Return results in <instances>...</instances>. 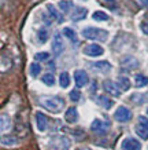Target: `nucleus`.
<instances>
[{
  "instance_id": "18",
  "label": "nucleus",
  "mask_w": 148,
  "mask_h": 150,
  "mask_svg": "<svg viewBox=\"0 0 148 150\" xmlns=\"http://www.w3.org/2000/svg\"><path fill=\"white\" fill-rule=\"evenodd\" d=\"M47 8H48V11H49V15L52 17L54 19H56L59 23H62L63 22V15H60V14L58 13V10L55 8V6L54 4H47Z\"/></svg>"
},
{
  "instance_id": "20",
  "label": "nucleus",
  "mask_w": 148,
  "mask_h": 150,
  "mask_svg": "<svg viewBox=\"0 0 148 150\" xmlns=\"http://www.w3.org/2000/svg\"><path fill=\"white\" fill-rule=\"evenodd\" d=\"M59 84H60L62 88H67L70 86V76H69L67 72L60 73V76H59Z\"/></svg>"
},
{
  "instance_id": "32",
  "label": "nucleus",
  "mask_w": 148,
  "mask_h": 150,
  "mask_svg": "<svg viewBox=\"0 0 148 150\" xmlns=\"http://www.w3.org/2000/svg\"><path fill=\"white\" fill-rule=\"evenodd\" d=\"M139 123L143 124V125H145V127H148V118L144 117V116H140V117H139Z\"/></svg>"
},
{
  "instance_id": "15",
  "label": "nucleus",
  "mask_w": 148,
  "mask_h": 150,
  "mask_svg": "<svg viewBox=\"0 0 148 150\" xmlns=\"http://www.w3.org/2000/svg\"><path fill=\"white\" fill-rule=\"evenodd\" d=\"M92 66H93V69H96V70H99V72H102V73H108L111 70V64L107 62V61L95 62V64H92Z\"/></svg>"
},
{
  "instance_id": "29",
  "label": "nucleus",
  "mask_w": 148,
  "mask_h": 150,
  "mask_svg": "<svg viewBox=\"0 0 148 150\" xmlns=\"http://www.w3.org/2000/svg\"><path fill=\"white\" fill-rule=\"evenodd\" d=\"M81 98V92L78 91V90H73L72 92H70V99L73 100V102H78Z\"/></svg>"
},
{
  "instance_id": "7",
  "label": "nucleus",
  "mask_w": 148,
  "mask_h": 150,
  "mask_svg": "<svg viewBox=\"0 0 148 150\" xmlns=\"http://www.w3.org/2000/svg\"><path fill=\"white\" fill-rule=\"evenodd\" d=\"M103 47L99 46V44H95V43L84 47V54L88 55V57H100V55H103Z\"/></svg>"
},
{
  "instance_id": "23",
  "label": "nucleus",
  "mask_w": 148,
  "mask_h": 150,
  "mask_svg": "<svg viewBox=\"0 0 148 150\" xmlns=\"http://www.w3.org/2000/svg\"><path fill=\"white\" fill-rule=\"evenodd\" d=\"M63 35L67 37L69 40H72V41H74V43H77L78 41V37H77V33L73 30V29H70V28H65L63 29Z\"/></svg>"
},
{
  "instance_id": "6",
  "label": "nucleus",
  "mask_w": 148,
  "mask_h": 150,
  "mask_svg": "<svg viewBox=\"0 0 148 150\" xmlns=\"http://www.w3.org/2000/svg\"><path fill=\"white\" fill-rule=\"evenodd\" d=\"M52 51H54V54L56 57L60 55L65 51V43H63L62 36L59 33H55L54 35V39H52Z\"/></svg>"
},
{
  "instance_id": "10",
  "label": "nucleus",
  "mask_w": 148,
  "mask_h": 150,
  "mask_svg": "<svg viewBox=\"0 0 148 150\" xmlns=\"http://www.w3.org/2000/svg\"><path fill=\"white\" fill-rule=\"evenodd\" d=\"M121 66L123 69L133 70V69L139 68V61H137L135 57H123V58L121 59Z\"/></svg>"
},
{
  "instance_id": "5",
  "label": "nucleus",
  "mask_w": 148,
  "mask_h": 150,
  "mask_svg": "<svg viewBox=\"0 0 148 150\" xmlns=\"http://www.w3.org/2000/svg\"><path fill=\"white\" fill-rule=\"evenodd\" d=\"M74 81H76V86L78 88H82V87H85L88 83H89V76H88V73L85 70H76L74 72Z\"/></svg>"
},
{
  "instance_id": "3",
  "label": "nucleus",
  "mask_w": 148,
  "mask_h": 150,
  "mask_svg": "<svg viewBox=\"0 0 148 150\" xmlns=\"http://www.w3.org/2000/svg\"><path fill=\"white\" fill-rule=\"evenodd\" d=\"M114 118L119 123H128L132 120V112L125 106H119L117 108V112L114 113Z\"/></svg>"
},
{
  "instance_id": "25",
  "label": "nucleus",
  "mask_w": 148,
  "mask_h": 150,
  "mask_svg": "<svg viewBox=\"0 0 148 150\" xmlns=\"http://www.w3.org/2000/svg\"><path fill=\"white\" fill-rule=\"evenodd\" d=\"M148 84V77L144 76V74H137L136 76V87L137 88H141V87H145Z\"/></svg>"
},
{
  "instance_id": "19",
  "label": "nucleus",
  "mask_w": 148,
  "mask_h": 150,
  "mask_svg": "<svg viewBox=\"0 0 148 150\" xmlns=\"http://www.w3.org/2000/svg\"><path fill=\"white\" fill-rule=\"evenodd\" d=\"M118 86L121 88V91H128L130 88V80L126 76H119L118 77Z\"/></svg>"
},
{
  "instance_id": "8",
  "label": "nucleus",
  "mask_w": 148,
  "mask_h": 150,
  "mask_svg": "<svg viewBox=\"0 0 148 150\" xmlns=\"http://www.w3.org/2000/svg\"><path fill=\"white\" fill-rule=\"evenodd\" d=\"M103 87H104V90H106V92H108L110 95L117 96V98L121 95V88H119V86H118L117 83H114L112 80H106V81L103 83Z\"/></svg>"
},
{
  "instance_id": "36",
  "label": "nucleus",
  "mask_w": 148,
  "mask_h": 150,
  "mask_svg": "<svg viewBox=\"0 0 148 150\" xmlns=\"http://www.w3.org/2000/svg\"><path fill=\"white\" fill-rule=\"evenodd\" d=\"M108 1H114V0H108Z\"/></svg>"
},
{
  "instance_id": "35",
  "label": "nucleus",
  "mask_w": 148,
  "mask_h": 150,
  "mask_svg": "<svg viewBox=\"0 0 148 150\" xmlns=\"http://www.w3.org/2000/svg\"><path fill=\"white\" fill-rule=\"evenodd\" d=\"M80 150H90V149H88V147H84V149H80Z\"/></svg>"
},
{
  "instance_id": "11",
  "label": "nucleus",
  "mask_w": 148,
  "mask_h": 150,
  "mask_svg": "<svg viewBox=\"0 0 148 150\" xmlns=\"http://www.w3.org/2000/svg\"><path fill=\"white\" fill-rule=\"evenodd\" d=\"M36 121H37V128H39V131L44 132L48 127V118L45 117V114L40 113V112H37L36 113Z\"/></svg>"
},
{
  "instance_id": "28",
  "label": "nucleus",
  "mask_w": 148,
  "mask_h": 150,
  "mask_svg": "<svg viewBox=\"0 0 148 150\" xmlns=\"http://www.w3.org/2000/svg\"><path fill=\"white\" fill-rule=\"evenodd\" d=\"M48 39V32L45 30V29H40L39 30V41H40L41 44H44L45 41Z\"/></svg>"
},
{
  "instance_id": "27",
  "label": "nucleus",
  "mask_w": 148,
  "mask_h": 150,
  "mask_svg": "<svg viewBox=\"0 0 148 150\" xmlns=\"http://www.w3.org/2000/svg\"><path fill=\"white\" fill-rule=\"evenodd\" d=\"M92 18H93L95 21H107L108 15L106 13H103V11H95V13L92 14Z\"/></svg>"
},
{
  "instance_id": "26",
  "label": "nucleus",
  "mask_w": 148,
  "mask_h": 150,
  "mask_svg": "<svg viewBox=\"0 0 148 150\" xmlns=\"http://www.w3.org/2000/svg\"><path fill=\"white\" fill-rule=\"evenodd\" d=\"M41 81L44 83L45 86L52 87V86L55 84V77H54V74H51V73H47V74H44V76H43V79H41Z\"/></svg>"
},
{
  "instance_id": "16",
  "label": "nucleus",
  "mask_w": 148,
  "mask_h": 150,
  "mask_svg": "<svg viewBox=\"0 0 148 150\" xmlns=\"http://www.w3.org/2000/svg\"><path fill=\"white\" fill-rule=\"evenodd\" d=\"M0 129H1V132L11 129V118H10L8 114L6 113L1 114V117H0Z\"/></svg>"
},
{
  "instance_id": "4",
  "label": "nucleus",
  "mask_w": 148,
  "mask_h": 150,
  "mask_svg": "<svg viewBox=\"0 0 148 150\" xmlns=\"http://www.w3.org/2000/svg\"><path fill=\"white\" fill-rule=\"evenodd\" d=\"M90 129L93 132H96V134L103 135V134H106V132L110 129V124H108L107 121H103V120L96 118V120H93L92 124H90Z\"/></svg>"
},
{
  "instance_id": "9",
  "label": "nucleus",
  "mask_w": 148,
  "mask_h": 150,
  "mask_svg": "<svg viewBox=\"0 0 148 150\" xmlns=\"http://www.w3.org/2000/svg\"><path fill=\"white\" fill-rule=\"evenodd\" d=\"M122 150H141V143L135 138H125L122 141Z\"/></svg>"
},
{
  "instance_id": "17",
  "label": "nucleus",
  "mask_w": 148,
  "mask_h": 150,
  "mask_svg": "<svg viewBox=\"0 0 148 150\" xmlns=\"http://www.w3.org/2000/svg\"><path fill=\"white\" fill-rule=\"evenodd\" d=\"M135 131L141 139H144V141H147L148 139V127H145V125H143V124L139 123L135 127Z\"/></svg>"
},
{
  "instance_id": "34",
  "label": "nucleus",
  "mask_w": 148,
  "mask_h": 150,
  "mask_svg": "<svg viewBox=\"0 0 148 150\" xmlns=\"http://www.w3.org/2000/svg\"><path fill=\"white\" fill-rule=\"evenodd\" d=\"M140 4L141 6H144V7H148V0H137Z\"/></svg>"
},
{
  "instance_id": "30",
  "label": "nucleus",
  "mask_w": 148,
  "mask_h": 150,
  "mask_svg": "<svg viewBox=\"0 0 148 150\" xmlns=\"http://www.w3.org/2000/svg\"><path fill=\"white\" fill-rule=\"evenodd\" d=\"M48 58H49L48 52H37V54L34 55V59H36V61H47Z\"/></svg>"
},
{
  "instance_id": "37",
  "label": "nucleus",
  "mask_w": 148,
  "mask_h": 150,
  "mask_svg": "<svg viewBox=\"0 0 148 150\" xmlns=\"http://www.w3.org/2000/svg\"><path fill=\"white\" fill-rule=\"evenodd\" d=\"M147 114H148V109H147Z\"/></svg>"
},
{
  "instance_id": "24",
  "label": "nucleus",
  "mask_w": 148,
  "mask_h": 150,
  "mask_svg": "<svg viewBox=\"0 0 148 150\" xmlns=\"http://www.w3.org/2000/svg\"><path fill=\"white\" fill-rule=\"evenodd\" d=\"M29 70H30V74L33 76V77H37V76H40V73H41V70H43V68H41L40 64H37V62H33V64L30 65Z\"/></svg>"
},
{
  "instance_id": "14",
  "label": "nucleus",
  "mask_w": 148,
  "mask_h": 150,
  "mask_svg": "<svg viewBox=\"0 0 148 150\" xmlns=\"http://www.w3.org/2000/svg\"><path fill=\"white\" fill-rule=\"evenodd\" d=\"M86 8L84 7H74L73 8V14H72V19L73 21H81V19H84L86 17Z\"/></svg>"
},
{
  "instance_id": "33",
  "label": "nucleus",
  "mask_w": 148,
  "mask_h": 150,
  "mask_svg": "<svg viewBox=\"0 0 148 150\" xmlns=\"http://www.w3.org/2000/svg\"><path fill=\"white\" fill-rule=\"evenodd\" d=\"M141 30H143L145 35H148V22L141 23Z\"/></svg>"
},
{
  "instance_id": "1",
  "label": "nucleus",
  "mask_w": 148,
  "mask_h": 150,
  "mask_svg": "<svg viewBox=\"0 0 148 150\" xmlns=\"http://www.w3.org/2000/svg\"><path fill=\"white\" fill-rule=\"evenodd\" d=\"M39 103H40L44 109L51 112V113H60L63 110V108H65V100H63V98L56 96V95L40 96V98H39Z\"/></svg>"
},
{
  "instance_id": "13",
  "label": "nucleus",
  "mask_w": 148,
  "mask_h": 150,
  "mask_svg": "<svg viewBox=\"0 0 148 150\" xmlns=\"http://www.w3.org/2000/svg\"><path fill=\"white\" fill-rule=\"evenodd\" d=\"M96 102H97V105H100V106L106 110L111 109L112 105H114V100H112L111 98L106 96V95H99L97 98H96Z\"/></svg>"
},
{
  "instance_id": "2",
  "label": "nucleus",
  "mask_w": 148,
  "mask_h": 150,
  "mask_svg": "<svg viewBox=\"0 0 148 150\" xmlns=\"http://www.w3.org/2000/svg\"><path fill=\"white\" fill-rule=\"evenodd\" d=\"M82 36L85 39H89V40H95V41H107L108 40V32L104 30V29H100V28H85L82 29Z\"/></svg>"
},
{
  "instance_id": "12",
  "label": "nucleus",
  "mask_w": 148,
  "mask_h": 150,
  "mask_svg": "<svg viewBox=\"0 0 148 150\" xmlns=\"http://www.w3.org/2000/svg\"><path fill=\"white\" fill-rule=\"evenodd\" d=\"M65 120L67 121V123L70 124H74L78 121V110L76 109V108H69L67 112L65 113Z\"/></svg>"
},
{
  "instance_id": "22",
  "label": "nucleus",
  "mask_w": 148,
  "mask_h": 150,
  "mask_svg": "<svg viewBox=\"0 0 148 150\" xmlns=\"http://www.w3.org/2000/svg\"><path fill=\"white\" fill-rule=\"evenodd\" d=\"M59 8L62 10L63 13H69L72 8H74V6H73V1H70V0H60L59 1Z\"/></svg>"
},
{
  "instance_id": "21",
  "label": "nucleus",
  "mask_w": 148,
  "mask_h": 150,
  "mask_svg": "<svg viewBox=\"0 0 148 150\" xmlns=\"http://www.w3.org/2000/svg\"><path fill=\"white\" fill-rule=\"evenodd\" d=\"M18 142L19 141L15 137H3L1 138V146H7V147L18 145Z\"/></svg>"
},
{
  "instance_id": "31",
  "label": "nucleus",
  "mask_w": 148,
  "mask_h": 150,
  "mask_svg": "<svg viewBox=\"0 0 148 150\" xmlns=\"http://www.w3.org/2000/svg\"><path fill=\"white\" fill-rule=\"evenodd\" d=\"M43 19H44V22H45V25H51L52 23V21H54V18L51 17V15H47V14H43Z\"/></svg>"
}]
</instances>
